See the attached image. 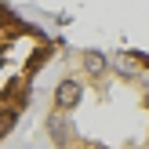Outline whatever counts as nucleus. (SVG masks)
<instances>
[{"instance_id":"1","label":"nucleus","mask_w":149,"mask_h":149,"mask_svg":"<svg viewBox=\"0 0 149 149\" xmlns=\"http://www.w3.org/2000/svg\"><path fill=\"white\" fill-rule=\"evenodd\" d=\"M55 44L40 26L0 4V142L26 113L40 69L51 62Z\"/></svg>"}]
</instances>
